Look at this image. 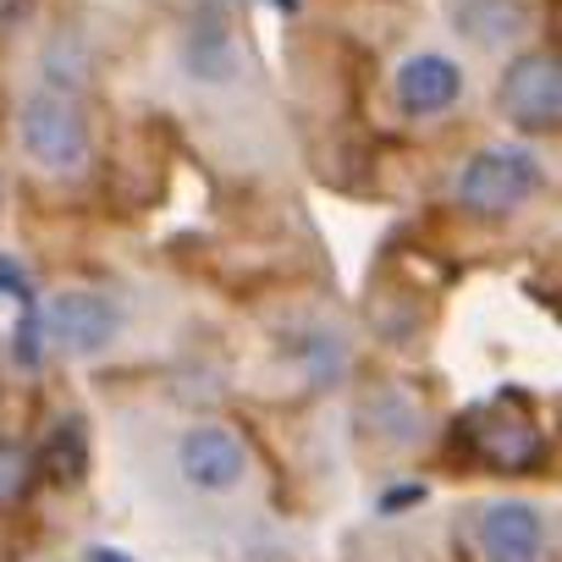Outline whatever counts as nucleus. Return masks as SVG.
<instances>
[{
    "label": "nucleus",
    "mask_w": 562,
    "mask_h": 562,
    "mask_svg": "<svg viewBox=\"0 0 562 562\" xmlns=\"http://www.w3.org/2000/svg\"><path fill=\"white\" fill-rule=\"evenodd\" d=\"M177 469L193 491H232L243 474H248V447L237 430L226 425H193L182 441H177Z\"/></svg>",
    "instance_id": "nucleus-5"
},
{
    "label": "nucleus",
    "mask_w": 562,
    "mask_h": 562,
    "mask_svg": "<svg viewBox=\"0 0 562 562\" xmlns=\"http://www.w3.org/2000/svg\"><path fill=\"white\" fill-rule=\"evenodd\" d=\"M496 105L518 133H557V122H562V67H557V56H546V50L518 56L502 72Z\"/></svg>",
    "instance_id": "nucleus-4"
},
{
    "label": "nucleus",
    "mask_w": 562,
    "mask_h": 562,
    "mask_svg": "<svg viewBox=\"0 0 562 562\" xmlns=\"http://www.w3.org/2000/svg\"><path fill=\"white\" fill-rule=\"evenodd\" d=\"M540 188V160L535 149L518 144H496L463 160L458 171V204L469 215H513L518 204H529Z\"/></svg>",
    "instance_id": "nucleus-1"
},
{
    "label": "nucleus",
    "mask_w": 562,
    "mask_h": 562,
    "mask_svg": "<svg viewBox=\"0 0 562 562\" xmlns=\"http://www.w3.org/2000/svg\"><path fill=\"white\" fill-rule=\"evenodd\" d=\"M474 447H480V458L491 469L518 474V469L540 463L546 436H540V425L529 414H496V408H485V414H474Z\"/></svg>",
    "instance_id": "nucleus-8"
},
{
    "label": "nucleus",
    "mask_w": 562,
    "mask_h": 562,
    "mask_svg": "<svg viewBox=\"0 0 562 562\" xmlns=\"http://www.w3.org/2000/svg\"><path fill=\"white\" fill-rule=\"evenodd\" d=\"M29 485H34V452L23 441H0V507L23 502Z\"/></svg>",
    "instance_id": "nucleus-12"
},
{
    "label": "nucleus",
    "mask_w": 562,
    "mask_h": 562,
    "mask_svg": "<svg viewBox=\"0 0 562 562\" xmlns=\"http://www.w3.org/2000/svg\"><path fill=\"white\" fill-rule=\"evenodd\" d=\"M243 67V50H237V34L221 12H204L188 40H182V72L199 78V83H232Z\"/></svg>",
    "instance_id": "nucleus-9"
},
{
    "label": "nucleus",
    "mask_w": 562,
    "mask_h": 562,
    "mask_svg": "<svg viewBox=\"0 0 562 562\" xmlns=\"http://www.w3.org/2000/svg\"><path fill=\"white\" fill-rule=\"evenodd\" d=\"M392 89H397L403 116H441V111L458 105V94H463V72H458L452 56H441V50H419V56H408V61L397 67Z\"/></svg>",
    "instance_id": "nucleus-6"
},
{
    "label": "nucleus",
    "mask_w": 562,
    "mask_h": 562,
    "mask_svg": "<svg viewBox=\"0 0 562 562\" xmlns=\"http://www.w3.org/2000/svg\"><path fill=\"white\" fill-rule=\"evenodd\" d=\"M12 359H18L23 370H40V364L50 359V337H45V315H40V304L23 310V321H18V331H12Z\"/></svg>",
    "instance_id": "nucleus-13"
},
{
    "label": "nucleus",
    "mask_w": 562,
    "mask_h": 562,
    "mask_svg": "<svg viewBox=\"0 0 562 562\" xmlns=\"http://www.w3.org/2000/svg\"><path fill=\"white\" fill-rule=\"evenodd\" d=\"M18 144L40 171L72 177L89 160V122H83V111L72 100L45 89V94H29L18 105Z\"/></svg>",
    "instance_id": "nucleus-2"
},
{
    "label": "nucleus",
    "mask_w": 562,
    "mask_h": 562,
    "mask_svg": "<svg viewBox=\"0 0 562 562\" xmlns=\"http://www.w3.org/2000/svg\"><path fill=\"white\" fill-rule=\"evenodd\" d=\"M0 293H7V299H23V304H34L29 270H23V259H12V254H0Z\"/></svg>",
    "instance_id": "nucleus-14"
},
{
    "label": "nucleus",
    "mask_w": 562,
    "mask_h": 562,
    "mask_svg": "<svg viewBox=\"0 0 562 562\" xmlns=\"http://www.w3.org/2000/svg\"><path fill=\"white\" fill-rule=\"evenodd\" d=\"M83 562H133L127 551H116V546H89L83 551Z\"/></svg>",
    "instance_id": "nucleus-16"
},
{
    "label": "nucleus",
    "mask_w": 562,
    "mask_h": 562,
    "mask_svg": "<svg viewBox=\"0 0 562 562\" xmlns=\"http://www.w3.org/2000/svg\"><path fill=\"white\" fill-rule=\"evenodd\" d=\"M40 315H45L50 353H67V359H94L122 337V304L100 288L56 293L50 304H40Z\"/></svg>",
    "instance_id": "nucleus-3"
},
{
    "label": "nucleus",
    "mask_w": 562,
    "mask_h": 562,
    "mask_svg": "<svg viewBox=\"0 0 562 562\" xmlns=\"http://www.w3.org/2000/svg\"><path fill=\"white\" fill-rule=\"evenodd\" d=\"M458 29H463V40H474L485 50L513 45L529 29V0H463V7H458Z\"/></svg>",
    "instance_id": "nucleus-10"
},
{
    "label": "nucleus",
    "mask_w": 562,
    "mask_h": 562,
    "mask_svg": "<svg viewBox=\"0 0 562 562\" xmlns=\"http://www.w3.org/2000/svg\"><path fill=\"white\" fill-rule=\"evenodd\" d=\"M546 518L529 502H491L480 513V557L485 562H540Z\"/></svg>",
    "instance_id": "nucleus-7"
},
{
    "label": "nucleus",
    "mask_w": 562,
    "mask_h": 562,
    "mask_svg": "<svg viewBox=\"0 0 562 562\" xmlns=\"http://www.w3.org/2000/svg\"><path fill=\"white\" fill-rule=\"evenodd\" d=\"M83 469H89V436L78 419H61L40 447V474H50L56 485H72V480H83Z\"/></svg>",
    "instance_id": "nucleus-11"
},
{
    "label": "nucleus",
    "mask_w": 562,
    "mask_h": 562,
    "mask_svg": "<svg viewBox=\"0 0 562 562\" xmlns=\"http://www.w3.org/2000/svg\"><path fill=\"white\" fill-rule=\"evenodd\" d=\"M419 496H425L419 485H397V491H386V496H381V513H408Z\"/></svg>",
    "instance_id": "nucleus-15"
}]
</instances>
